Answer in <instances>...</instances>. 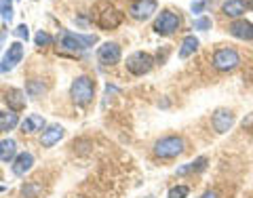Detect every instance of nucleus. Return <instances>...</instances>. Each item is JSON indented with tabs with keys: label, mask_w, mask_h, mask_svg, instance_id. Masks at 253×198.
Returning <instances> with one entry per match:
<instances>
[{
	"label": "nucleus",
	"mask_w": 253,
	"mask_h": 198,
	"mask_svg": "<svg viewBox=\"0 0 253 198\" xmlns=\"http://www.w3.org/2000/svg\"><path fill=\"white\" fill-rule=\"evenodd\" d=\"M15 34H17L19 38H23V40H28V38H30V30H28L26 23H21V26L15 28Z\"/></svg>",
	"instance_id": "bb28decb"
},
{
	"label": "nucleus",
	"mask_w": 253,
	"mask_h": 198,
	"mask_svg": "<svg viewBox=\"0 0 253 198\" xmlns=\"http://www.w3.org/2000/svg\"><path fill=\"white\" fill-rule=\"evenodd\" d=\"M184 150H186V141L184 139L177 137V135H169V137L158 139L154 144V156L169 160V158H177Z\"/></svg>",
	"instance_id": "7ed1b4c3"
},
{
	"label": "nucleus",
	"mask_w": 253,
	"mask_h": 198,
	"mask_svg": "<svg viewBox=\"0 0 253 198\" xmlns=\"http://www.w3.org/2000/svg\"><path fill=\"white\" fill-rule=\"evenodd\" d=\"M196 49H199V38L196 36H186L181 40V46H179V57L181 59H188L190 55H194Z\"/></svg>",
	"instance_id": "aec40b11"
},
{
	"label": "nucleus",
	"mask_w": 253,
	"mask_h": 198,
	"mask_svg": "<svg viewBox=\"0 0 253 198\" xmlns=\"http://www.w3.org/2000/svg\"><path fill=\"white\" fill-rule=\"evenodd\" d=\"M211 124H213V129H215V133H226V131H230L232 124H234V114L230 112V110H226V108H219V110H215V112H213Z\"/></svg>",
	"instance_id": "9d476101"
},
{
	"label": "nucleus",
	"mask_w": 253,
	"mask_h": 198,
	"mask_svg": "<svg viewBox=\"0 0 253 198\" xmlns=\"http://www.w3.org/2000/svg\"><path fill=\"white\" fill-rule=\"evenodd\" d=\"M95 42H97V36L95 34L84 36V34H74L70 30H61V36H59V46L66 49L68 53H83Z\"/></svg>",
	"instance_id": "f257e3e1"
},
{
	"label": "nucleus",
	"mask_w": 253,
	"mask_h": 198,
	"mask_svg": "<svg viewBox=\"0 0 253 198\" xmlns=\"http://www.w3.org/2000/svg\"><path fill=\"white\" fill-rule=\"evenodd\" d=\"M21 59H23V44H21V42H13V44H9V49H6L2 61H0V74L11 72V70L17 66Z\"/></svg>",
	"instance_id": "6e6552de"
},
{
	"label": "nucleus",
	"mask_w": 253,
	"mask_h": 198,
	"mask_svg": "<svg viewBox=\"0 0 253 198\" xmlns=\"http://www.w3.org/2000/svg\"><path fill=\"white\" fill-rule=\"evenodd\" d=\"M179 23H181V19H179L177 13L163 11L154 21V32L156 34H161V36H171V34H175V32L179 30Z\"/></svg>",
	"instance_id": "423d86ee"
},
{
	"label": "nucleus",
	"mask_w": 253,
	"mask_h": 198,
	"mask_svg": "<svg viewBox=\"0 0 253 198\" xmlns=\"http://www.w3.org/2000/svg\"><path fill=\"white\" fill-rule=\"evenodd\" d=\"M4 101L9 106L11 112H21L26 108V93L19 91V89H9L4 95Z\"/></svg>",
	"instance_id": "dca6fc26"
},
{
	"label": "nucleus",
	"mask_w": 253,
	"mask_h": 198,
	"mask_svg": "<svg viewBox=\"0 0 253 198\" xmlns=\"http://www.w3.org/2000/svg\"><path fill=\"white\" fill-rule=\"evenodd\" d=\"M17 124H21L17 112H11V110L9 112H0V133H9Z\"/></svg>",
	"instance_id": "6ab92c4d"
},
{
	"label": "nucleus",
	"mask_w": 253,
	"mask_h": 198,
	"mask_svg": "<svg viewBox=\"0 0 253 198\" xmlns=\"http://www.w3.org/2000/svg\"><path fill=\"white\" fill-rule=\"evenodd\" d=\"M228 32L239 40H253V23L247 19H234Z\"/></svg>",
	"instance_id": "f8f14e48"
},
{
	"label": "nucleus",
	"mask_w": 253,
	"mask_h": 198,
	"mask_svg": "<svg viewBox=\"0 0 253 198\" xmlns=\"http://www.w3.org/2000/svg\"><path fill=\"white\" fill-rule=\"evenodd\" d=\"M241 124H243V129H245V131H253V112L245 116Z\"/></svg>",
	"instance_id": "cd10ccee"
},
{
	"label": "nucleus",
	"mask_w": 253,
	"mask_h": 198,
	"mask_svg": "<svg viewBox=\"0 0 253 198\" xmlns=\"http://www.w3.org/2000/svg\"><path fill=\"white\" fill-rule=\"evenodd\" d=\"M201 198H217V192H213V190H209V192H205Z\"/></svg>",
	"instance_id": "c85d7f7f"
},
{
	"label": "nucleus",
	"mask_w": 253,
	"mask_h": 198,
	"mask_svg": "<svg viewBox=\"0 0 253 198\" xmlns=\"http://www.w3.org/2000/svg\"><path fill=\"white\" fill-rule=\"evenodd\" d=\"M70 97H72V101L76 106L91 104L93 97H95V82L89 76H78L72 82V86H70Z\"/></svg>",
	"instance_id": "f03ea898"
},
{
	"label": "nucleus",
	"mask_w": 253,
	"mask_h": 198,
	"mask_svg": "<svg viewBox=\"0 0 253 198\" xmlns=\"http://www.w3.org/2000/svg\"><path fill=\"white\" fill-rule=\"evenodd\" d=\"M97 61L101 66H114L121 61V46L116 42H104L97 49Z\"/></svg>",
	"instance_id": "1a4fd4ad"
},
{
	"label": "nucleus",
	"mask_w": 253,
	"mask_h": 198,
	"mask_svg": "<svg viewBox=\"0 0 253 198\" xmlns=\"http://www.w3.org/2000/svg\"><path fill=\"white\" fill-rule=\"evenodd\" d=\"M211 28V19L209 17H199L194 21V30H209Z\"/></svg>",
	"instance_id": "a878e982"
},
{
	"label": "nucleus",
	"mask_w": 253,
	"mask_h": 198,
	"mask_svg": "<svg viewBox=\"0 0 253 198\" xmlns=\"http://www.w3.org/2000/svg\"><path fill=\"white\" fill-rule=\"evenodd\" d=\"M207 4H209V0H192V13L201 15L205 9H207Z\"/></svg>",
	"instance_id": "393cba45"
},
{
	"label": "nucleus",
	"mask_w": 253,
	"mask_h": 198,
	"mask_svg": "<svg viewBox=\"0 0 253 198\" xmlns=\"http://www.w3.org/2000/svg\"><path fill=\"white\" fill-rule=\"evenodd\" d=\"M121 21H123V13L118 9H114V6H106L97 17V26L101 30H114V28L121 26Z\"/></svg>",
	"instance_id": "9b49d317"
},
{
	"label": "nucleus",
	"mask_w": 253,
	"mask_h": 198,
	"mask_svg": "<svg viewBox=\"0 0 253 198\" xmlns=\"http://www.w3.org/2000/svg\"><path fill=\"white\" fill-rule=\"evenodd\" d=\"M247 9H251V11H253V0H247Z\"/></svg>",
	"instance_id": "c756f323"
},
{
	"label": "nucleus",
	"mask_w": 253,
	"mask_h": 198,
	"mask_svg": "<svg viewBox=\"0 0 253 198\" xmlns=\"http://www.w3.org/2000/svg\"><path fill=\"white\" fill-rule=\"evenodd\" d=\"M61 137H63V126H61V124H51L46 131H42L41 144H42L44 148H53Z\"/></svg>",
	"instance_id": "f3484780"
},
{
	"label": "nucleus",
	"mask_w": 253,
	"mask_h": 198,
	"mask_svg": "<svg viewBox=\"0 0 253 198\" xmlns=\"http://www.w3.org/2000/svg\"><path fill=\"white\" fill-rule=\"evenodd\" d=\"M156 9H158L156 0H135V2L129 6V15L137 21H146L156 13Z\"/></svg>",
	"instance_id": "0eeeda50"
},
{
	"label": "nucleus",
	"mask_w": 253,
	"mask_h": 198,
	"mask_svg": "<svg viewBox=\"0 0 253 198\" xmlns=\"http://www.w3.org/2000/svg\"><path fill=\"white\" fill-rule=\"evenodd\" d=\"M188 192H190L188 186H175V188L169 190V198H186Z\"/></svg>",
	"instance_id": "b1692460"
},
{
	"label": "nucleus",
	"mask_w": 253,
	"mask_h": 198,
	"mask_svg": "<svg viewBox=\"0 0 253 198\" xmlns=\"http://www.w3.org/2000/svg\"><path fill=\"white\" fill-rule=\"evenodd\" d=\"M17 158V141L15 139H2L0 141V160L13 162Z\"/></svg>",
	"instance_id": "a211bd4d"
},
{
	"label": "nucleus",
	"mask_w": 253,
	"mask_h": 198,
	"mask_svg": "<svg viewBox=\"0 0 253 198\" xmlns=\"http://www.w3.org/2000/svg\"><path fill=\"white\" fill-rule=\"evenodd\" d=\"M44 126H46V122L41 114H30V116H26V120H21V133L23 135H26V133L28 135H34L38 131H44Z\"/></svg>",
	"instance_id": "ddd939ff"
},
{
	"label": "nucleus",
	"mask_w": 253,
	"mask_h": 198,
	"mask_svg": "<svg viewBox=\"0 0 253 198\" xmlns=\"http://www.w3.org/2000/svg\"><path fill=\"white\" fill-rule=\"evenodd\" d=\"M32 164H34V156H32L30 152H21L17 154V158L13 160V175H17V177H23L26 173L32 169Z\"/></svg>",
	"instance_id": "4468645a"
},
{
	"label": "nucleus",
	"mask_w": 253,
	"mask_h": 198,
	"mask_svg": "<svg viewBox=\"0 0 253 198\" xmlns=\"http://www.w3.org/2000/svg\"><path fill=\"white\" fill-rule=\"evenodd\" d=\"M205 167H207V158L201 156V158H196L194 162H188V164H184V167H179L177 175L184 177V175H190V173H199V171H205Z\"/></svg>",
	"instance_id": "412c9836"
},
{
	"label": "nucleus",
	"mask_w": 253,
	"mask_h": 198,
	"mask_svg": "<svg viewBox=\"0 0 253 198\" xmlns=\"http://www.w3.org/2000/svg\"><path fill=\"white\" fill-rule=\"evenodd\" d=\"M34 42H36V46H49V44L53 42V36L41 30V32H38V34L34 36Z\"/></svg>",
	"instance_id": "5701e85b"
},
{
	"label": "nucleus",
	"mask_w": 253,
	"mask_h": 198,
	"mask_svg": "<svg viewBox=\"0 0 253 198\" xmlns=\"http://www.w3.org/2000/svg\"><path fill=\"white\" fill-rule=\"evenodd\" d=\"M0 17L6 23L13 19V0H0Z\"/></svg>",
	"instance_id": "4be33fe9"
},
{
	"label": "nucleus",
	"mask_w": 253,
	"mask_h": 198,
	"mask_svg": "<svg viewBox=\"0 0 253 198\" xmlns=\"http://www.w3.org/2000/svg\"><path fill=\"white\" fill-rule=\"evenodd\" d=\"M152 66H154L152 55H148L144 51L131 53L129 57H126V70H129L133 76H144V74H148L150 70H152Z\"/></svg>",
	"instance_id": "39448f33"
},
{
	"label": "nucleus",
	"mask_w": 253,
	"mask_h": 198,
	"mask_svg": "<svg viewBox=\"0 0 253 198\" xmlns=\"http://www.w3.org/2000/svg\"><path fill=\"white\" fill-rule=\"evenodd\" d=\"M226 17L232 19H243L245 11H247V0H226L224 6H221Z\"/></svg>",
	"instance_id": "2eb2a0df"
},
{
	"label": "nucleus",
	"mask_w": 253,
	"mask_h": 198,
	"mask_svg": "<svg viewBox=\"0 0 253 198\" xmlns=\"http://www.w3.org/2000/svg\"><path fill=\"white\" fill-rule=\"evenodd\" d=\"M211 63H213L215 70H219V72H232V70L239 68L241 55L234 49H230V46H224V49H217L215 53H213Z\"/></svg>",
	"instance_id": "20e7f679"
}]
</instances>
